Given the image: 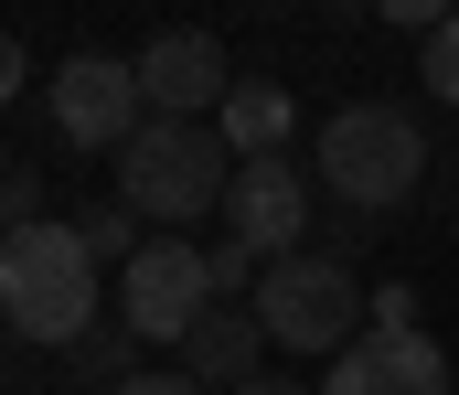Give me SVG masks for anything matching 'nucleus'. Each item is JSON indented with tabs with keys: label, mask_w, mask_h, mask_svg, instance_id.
Instances as JSON below:
<instances>
[{
	"label": "nucleus",
	"mask_w": 459,
	"mask_h": 395,
	"mask_svg": "<svg viewBox=\"0 0 459 395\" xmlns=\"http://www.w3.org/2000/svg\"><path fill=\"white\" fill-rule=\"evenodd\" d=\"M321 395H417V385H406V364H395V342L374 331V342H352L342 364H321Z\"/></svg>",
	"instance_id": "obj_12"
},
{
	"label": "nucleus",
	"mask_w": 459,
	"mask_h": 395,
	"mask_svg": "<svg viewBox=\"0 0 459 395\" xmlns=\"http://www.w3.org/2000/svg\"><path fill=\"white\" fill-rule=\"evenodd\" d=\"M246 395H310V385H289V374H256V385H246Z\"/></svg>",
	"instance_id": "obj_20"
},
{
	"label": "nucleus",
	"mask_w": 459,
	"mask_h": 395,
	"mask_svg": "<svg viewBox=\"0 0 459 395\" xmlns=\"http://www.w3.org/2000/svg\"><path fill=\"white\" fill-rule=\"evenodd\" d=\"M225 193H235V150L204 118H150L117 150V203L139 225H160V236H182L193 214H225Z\"/></svg>",
	"instance_id": "obj_3"
},
{
	"label": "nucleus",
	"mask_w": 459,
	"mask_h": 395,
	"mask_svg": "<svg viewBox=\"0 0 459 395\" xmlns=\"http://www.w3.org/2000/svg\"><path fill=\"white\" fill-rule=\"evenodd\" d=\"M395 364H406V385H417V395H449V385H459V374H449V353H438L428 331H406V342H395Z\"/></svg>",
	"instance_id": "obj_16"
},
{
	"label": "nucleus",
	"mask_w": 459,
	"mask_h": 395,
	"mask_svg": "<svg viewBox=\"0 0 459 395\" xmlns=\"http://www.w3.org/2000/svg\"><path fill=\"white\" fill-rule=\"evenodd\" d=\"M214 129H225L235 160H289V139H299V97H289V86H267V75H246V86L225 97V118H214Z\"/></svg>",
	"instance_id": "obj_10"
},
{
	"label": "nucleus",
	"mask_w": 459,
	"mask_h": 395,
	"mask_svg": "<svg viewBox=\"0 0 459 395\" xmlns=\"http://www.w3.org/2000/svg\"><path fill=\"white\" fill-rule=\"evenodd\" d=\"M256 321H267V353H332L342 364L374 321V288L342 257H278L256 267Z\"/></svg>",
	"instance_id": "obj_4"
},
{
	"label": "nucleus",
	"mask_w": 459,
	"mask_h": 395,
	"mask_svg": "<svg viewBox=\"0 0 459 395\" xmlns=\"http://www.w3.org/2000/svg\"><path fill=\"white\" fill-rule=\"evenodd\" d=\"M43 107H54L65 150H108V160L150 129V97H139V64L128 54H65L54 86H43Z\"/></svg>",
	"instance_id": "obj_6"
},
{
	"label": "nucleus",
	"mask_w": 459,
	"mask_h": 395,
	"mask_svg": "<svg viewBox=\"0 0 459 395\" xmlns=\"http://www.w3.org/2000/svg\"><path fill=\"white\" fill-rule=\"evenodd\" d=\"M225 299V278H214V257L204 246H182V236H150L139 257L117 267V321L139 331V342H193V321Z\"/></svg>",
	"instance_id": "obj_5"
},
{
	"label": "nucleus",
	"mask_w": 459,
	"mask_h": 395,
	"mask_svg": "<svg viewBox=\"0 0 459 395\" xmlns=\"http://www.w3.org/2000/svg\"><path fill=\"white\" fill-rule=\"evenodd\" d=\"M0 214H11V236H22V225H54V203H43V171H32V160H11V171H0Z\"/></svg>",
	"instance_id": "obj_15"
},
{
	"label": "nucleus",
	"mask_w": 459,
	"mask_h": 395,
	"mask_svg": "<svg viewBox=\"0 0 459 395\" xmlns=\"http://www.w3.org/2000/svg\"><path fill=\"white\" fill-rule=\"evenodd\" d=\"M128 374H150V364H139V331H128V321H97V331H86V342H75V353H65V385H128Z\"/></svg>",
	"instance_id": "obj_11"
},
{
	"label": "nucleus",
	"mask_w": 459,
	"mask_h": 395,
	"mask_svg": "<svg viewBox=\"0 0 459 395\" xmlns=\"http://www.w3.org/2000/svg\"><path fill=\"white\" fill-rule=\"evenodd\" d=\"M256 353H267L256 299H214V310L193 321V342H182V374H193L204 395H246L256 385Z\"/></svg>",
	"instance_id": "obj_9"
},
{
	"label": "nucleus",
	"mask_w": 459,
	"mask_h": 395,
	"mask_svg": "<svg viewBox=\"0 0 459 395\" xmlns=\"http://www.w3.org/2000/svg\"><path fill=\"white\" fill-rule=\"evenodd\" d=\"M428 171H438V150H428V118H406L395 97H352L321 118V193L342 203V214H395V203H417L428 193Z\"/></svg>",
	"instance_id": "obj_2"
},
{
	"label": "nucleus",
	"mask_w": 459,
	"mask_h": 395,
	"mask_svg": "<svg viewBox=\"0 0 459 395\" xmlns=\"http://www.w3.org/2000/svg\"><path fill=\"white\" fill-rule=\"evenodd\" d=\"M0 321H11V342H32V353H75V342L108 321L97 246L75 236V214L0 236Z\"/></svg>",
	"instance_id": "obj_1"
},
{
	"label": "nucleus",
	"mask_w": 459,
	"mask_h": 395,
	"mask_svg": "<svg viewBox=\"0 0 459 395\" xmlns=\"http://www.w3.org/2000/svg\"><path fill=\"white\" fill-rule=\"evenodd\" d=\"M128 64H139V97H150V118H204V129L225 118V97L246 86V75L225 64V43H214V32H150Z\"/></svg>",
	"instance_id": "obj_7"
},
{
	"label": "nucleus",
	"mask_w": 459,
	"mask_h": 395,
	"mask_svg": "<svg viewBox=\"0 0 459 395\" xmlns=\"http://www.w3.org/2000/svg\"><path fill=\"white\" fill-rule=\"evenodd\" d=\"M385 21H395V32H417V43H428V32H438V21H449V11H438V0H385Z\"/></svg>",
	"instance_id": "obj_18"
},
{
	"label": "nucleus",
	"mask_w": 459,
	"mask_h": 395,
	"mask_svg": "<svg viewBox=\"0 0 459 395\" xmlns=\"http://www.w3.org/2000/svg\"><path fill=\"white\" fill-rule=\"evenodd\" d=\"M417 86H428L438 107H459V11L428 32V43H417Z\"/></svg>",
	"instance_id": "obj_14"
},
{
	"label": "nucleus",
	"mask_w": 459,
	"mask_h": 395,
	"mask_svg": "<svg viewBox=\"0 0 459 395\" xmlns=\"http://www.w3.org/2000/svg\"><path fill=\"white\" fill-rule=\"evenodd\" d=\"M65 395H75V385H65Z\"/></svg>",
	"instance_id": "obj_21"
},
{
	"label": "nucleus",
	"mask_w": 459,
	"mask_h": 395,
	"mask_svg": "<svg viewBox=\"0 0 459 395\" xmlns=\"http://www.w3.org/2000/svg\"><path fill=\"white\" fill-rule=\"evenodd\" d=\"M374 331H385V342L417 331V278H385V288H374Z\"/></svg>",
	"instance_id": "obj_17"
},
{
	"label": "nucleus",
	"mask_w": 459,
	"mask_h": 395,
	"mask_svg": "<svg viewBox=\"0 0 459 395\" xmlns=\"http://www.w3.org/2000/svg\"><path fill=\"white\" fill-rule=\"evenodd\" d=\"M225 246L256 267L299 257L310 246V182L289 160H235V193H225Z\"/></svg>",
	"instance_id": "obj_8"
},
{
	"label": "nucleus",
	"mask_w": 459,
	"mask_h": 395,
	"mask_svg": "<svg viewBox=\"0 0 459 395\" xmlns=\"http://www.w3.org/2000/svg\"><path fill=\"white\" fill-rule=\"evenodd\" d=\"M117 395H204V385H193V374L171 364V374H128V385H117Z\"/></svg>",
	"instance_id": "obj_19"
},
{
	"label": "nucleus",
	"mask_w": 459,
	"mask_h": 395,
	"mask_svg": "<svg viewBox=\"0 0 459 395\" xmlns=\"http://www.w3.org/2000/svg\"><path fill=\"white\" fill-rule=\"evenodd\" d=\"M75 236H86V246H97V257H139V246H150V225H139V214H128V203H117V193H97V203H86V214H75Z\"/></svg>",
	"instance_id": "obj_13"
}]
</instances>
